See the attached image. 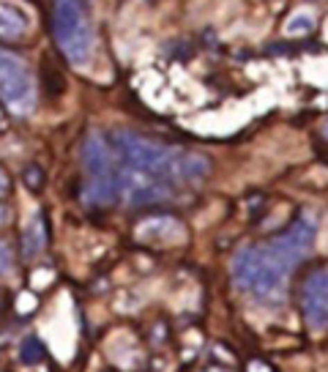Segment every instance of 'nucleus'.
<instances>
[{"instance_id":"nucleus-2","label":"nucleus","mask_w":328,"mask_h":372,"mask_svg":"<svg viewBox=\"0 0 328 372\" xmlns=\"http://www.w3.org/2000/svg\"><path fill=\"white\" fill-rule=\"evenodd\" d=\"M290 271H293V263L271 241L243 246L233 260L235 285L246 296H252L254 301L268 304V307H279L287 298V274Z\"/></svg>"},{"instance_id":"nucleus-10","label":"nucleus","mask_w":328,"mask_h":372,"mask_svg":"<svg viewBox=\"0 0 328 372\" xmlns=\"http://www.w3.org/2000/svg\"><path fill=\"white\" fill-rule=\"evenodd\" d=\"M312 31H315V17L309 11H295L284 22V36H307Z\"/></svg>"},{"instance_id":"nucleus-5","label":"nucleus","mask_w":328,"mask_h":372,"mask_svg":"<svg viewBox=\"0 0 328 372\" xmlns=\"http://www.w3.org/2000/svg\"><path fill=\"white\" fill-rule=\"evenodd\" d=\"M0 101L17 115H28L36 107V85L31 69L3 46H0Z\"/></svg>"},{"instance_id":"nucleus-6","label":"nucleus","mask_w":328,"mask_h":372,"mask_svg":"<svg viewBox=\"0 0 328 372\" xmlns=\"http://www.w3.org/2000/svg\"><path fill=\"white\" fill-rule=\"evenodd\" d=\"M307 323L312 331H323L328 321V279L326 271H315L304 282V298H301Z\"/></svg>"},{"instance_id":"nucleus-1","label":"nucleus","mask_w":328,"mask_h":372,"mask_svg":"<svg viewBox=\"0 0 328 372\" xmlns=\"http://www.w3.org/2000/svg\"><path fill=\"white\" fill-rule=\"evenodd\" d=\"M112 156L118 159V189L129 205H156L175 197L178 184H197L211 173L202 153L142 137L121 129L112 135Z\"/></svg>"},{"instance_id":"nucleus-3","label":"nucleus","mask_w":328,"mask_h":372,"mask_svg":"<svg viewBox=\"0 0 328 372\" xmlns=\"http://www.w3.org/2000/svg\"><path fill=\"white\" fill-rule=\"evenodd\" d=\"M52 33L63 58L74 66H88L94 58V6L91 0H55Z\"/></svg>"},{"instance_id":"nucleus-7","label":"nucleus","mask_w":328,"mask_h":372,"mask_svg":"<svg viewBox=\"0 0 328 372\" xmlns=\"http://www.w3.org/2000/svg\"><path fill=\"white\" fill-rule=\"evenodd\" d=\"M137 238L150 246H170L184 241V225L175 217H150L137 228Z\"/></svg>"},{"instance_id":"nucleus-11","label":"nucleus","mask_w":328,"mask_h":372,"mask_svg":"<svg viewBox=\"0 0 328 372\" xmlns=\"http://www.w3.org/2000/svg\"><path fill=\"white\" fill-rule=\"evenodd\" d=\"M44 356H47V348H44V342H42V339L31 337V339H25V342H22L19 359H22L25 364H36V362H42Z\"/></svg>"},{"instance_id":"nucleus-12","label":"nucleus","mask_w":328,"mask_h":372,"mask_svg":"<svg viewBox=\"0 0 328 372\" xmlns=\"http://www.w3.org/2000/svg\"><path fill=\"white\" fill-rule=\"evenodd\" d=\"M14 266V255H11V246L6 241H0V274H8Z\"/></svg>"},{"instance_id":"nucleus-4","label":"nucleus","mask_w":328,"mask_h":372,"mask_svg":"<svg viewBox=\"0 0 328 372\" xmlns=\"http://www.w3.org/2000/svg\"><path fill=\"white\" fill-rule=\"evenodd\" d=\"M83 173H85V203L110 208L118 197V178H115V156L104 135L94 132L83 145Z\"/></svg>"},{"instance_id":"nucleus-15","label":"nucleus","mask_w":328,"mask_h":372,"mask_svg":"<svg viewBox=\"0 0 328 372\" xmlns=\"http://www.w3.org/2000/svg\"><path fill=\"white\" fill-rule=\"evenodd\" d=\"M19 298H22V301H19V310H22V312H28V310L36 304V298H33V296H28V293H25V296H19Z\"/></svg>"},{"instance_id":"nucleus-14","label":"nucleus","mask_w":328,"mask_h":372,"mask_svg":"<svg viewBox=\"0 0 328 372\" xmlns=\"http://www.w3.org/2000/svg\"><path fill=\"white\" fill-rule=\"evenodd\" d=\"M8 189H11V181H8L6 170L0 167V197H6V194H8Z\"/></svg>"},{"instance_id":"nucleus-8","label":"nucleus","mask_w":328,"mask_h":372,"mask_svg":"<svg viewBox=\"0 0 328 372\" xmlns=\"http://www.w3.org/2000/svg\"><path fill=\"white\" fill-rule=\"evenodd\" d=\"M28 31H31V17L25 14V8L14 0H0V42L3 44L22 42Z\"/></svg>"},{"instance_id":"nucleus-13","label":"nucleus","mask_w":328,"mask_h":372,"mask_svg":"<svg viewBox=\"0 0 328 372\" xmlns=\"http://www.w3.org/2000/svg\"><path fill=\"white\" fill-rule=\"evenodd\" d=\"M25 184H28L31 189H33V192H36L39 186L44 184V173H42V170H39L36 164H31V167L25 170Z\"/></svg>"},{"instance_id":"nucleus-9","label":"nucleus","mask_w":328,"mask_h":372,"mask_svg":"<svg viewBox=\"0 0 328 372\" xmlns=\"http://www.w3.org/2000/svg\"><path fill=\"white\" fill-rule=\"evenodd\" d=\"M44 246H47V225H44V219L36 214V217H31L28 228L22 232V255H25V257H36Z\"/></svg>"},{"instance_id":"nucleus-16","label":"nucleus","mask_w":328,"mask_h":372,"mask_svg":"<svg viewBox=\"0 0 328 372\" xmlns=\"http://www.w3.org/2000/svg\"><path fill=\"white\" fill-rule=\"evenodd\" d=\"M6 222H8V208L0 205V225H6Z\"/></svg>"}]
</instances>
